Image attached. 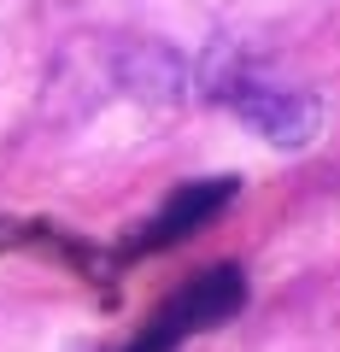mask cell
<instances>
[{
  "instance_id": "7a4b0ae2",
  "label": "cell",
  "mask_w": 340,
  "mask_h": 352,
  "mask_svg": "<svg viewBox=\"0 0 340 352\" xmlns=\"http://www.w3.org/2000/svg\"><path fill=\"white\" fill-rule=\"evenodd\" d=\"M235 112L247 118L258 135H270L276 147H299L305 135L317 129V106L311 94H293V88H270V82H240L235 94Z\"/></svg>"
},
{
  "instance_id": "6da1fadb",
  "label": "cell",
  "mask_w": 340,
  "mask_h": 352,
  "mask_svg": "<svg viewBox=\"0 0 340 352\" xmlns=\"http://www.w3.org/2000/svg\"><path fill=\"white\" fill-rule=\"evenodd\" d=\"M240 300H247V282H240V270H235V264H217V270L194 276L188 288L177 294V300L152 317L147 329H152L159 340H170V346H177V340H188L194 329H212V323H223V317H235Z\"/></svg>"
},
{
  "instance_id": "277c9868",
  "label": "cell",
  "mask_w": 340,
  "mask_h": 352,
  "mask_svg": "<svg viewBox=\"0 0 340 352\" xmlns=\"http://www.w3.org/2000/svg\"><path fill=\"white\" fill-rule=\"evenodd\" d=\"M129 352H177V346H170V340H159V335H152V329H147V335H141V340H135V346H129Z\"/></svg>"
},
{
  "instance_id": "3957f363",
  "label": "cell",
  "mask_w": 340,
  "mask_h": 352,
  "mask_svg": "<svg viewBox=\"0 0 340 352\" xmlns=\"http://www.w3.org/2000/svg\"><path fill=\"white\" fill-rule=\"evenodd\" d=\"M229 194H235V182H229V176H217V182H182V188L164 200V212L152 217V223H141V235H135V247H129V252L177 247L182 235H194L200 223H212V217L223 212Z\"/></svg>"
}]
</instances>
